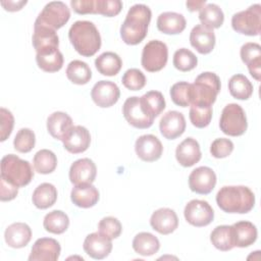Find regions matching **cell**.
I'll return each instance as SVG.
<instances>
[{
  "mask_svg": "<svg viewBox=\"0 0 261 261\" xmlns=\"http://www.w3.org/2000/svg\"><path fill=\"white\" fill-rule=\"evenodd\" d=\"M151 9L145 4L133 5L120 27V37L127 45H138L147 36L151 21Z\"/></svg>",
  "mask_w": 261,
  "mask_h": 261,
  "instance_id": "1",
  "label": "cell"
},
{
  "mask_svg": "<svg viewBox=\"0 0 261 261\" xmlns=\"http://www.w3.org/2000/svg\"><path fill=\"white\" fill-rule=\"evenodd\" d=\"M218 207L226 213L245 214L255 206V195L246 186H224L216 195Z\"/></svg>",
  "mask_w": 261,
  "mask_h": 261,
  "instance_id": "2",
  "label": "cell"
},
{
  "mask_svg": "<svg viewBox=\"0 0 261 261\" xmlns=\"http://www.w3.org/2000/svg\"><path fill=\"white\" fill-rule=\"evenodd\" d=\"M68 39L74 50L82 56L91 57L101 48V36L96 25L89 20L73 22L68 31Z\"/></svg>",
  "mask_w": 261,
  "mask_h": 261,
  "instance_id": "3",
  "label": "cell"
},
{
  "mask_svg": "<svg viewBox=\"0 0 261 261\" xmlns=\"http://www.w3.org/2000/svg\"><path fill=\"white\" fill-rule=\"evenodd\" d=\"M220 88V79L216 73L202 72L196 77L194 84H191V105L212 106Z\"/></svg>",
  "mask_w": 261,
  "mask_h": 261,
  "instance_id": "4",
  "label": "cell"
},
{
  "mask_svg": "<svg viewBox=\"0 0 261 261\" xmlns=\"http://www.w3.org/2000/svg\"><path fill=\"white\" fill-rule=\"evenodd\" d=\"M0 177L17 188H22L32 181L34 171L29 161L20 159L14 154H8L1 159Z\"/></svg>",
  "mask_w": 261,
  "mask_h": 261,
  "instance_id": "5",
  "label": "cell"
},
{
  "mask_svg": "<svg viewBox=\"0 0 261 261\" xmlns=\"http://www.w3.org/2000/svg\"><path fill=\"white\" fill-rule=\"evenodd\" d=\"M219 127L221 132L230 137H239L245 134L248 127L247 117L241 105L227 104L221 112Z\"/></svg>",
  "mask_w": 261,
  "mask_h": 261,
  "instance_id": "6",
  "label": "cell"
},
{
  "mask_svg": "<svg viewBox=\"0 0 261 261\" xmlns=\"http://www.w3.org/2000/svg\"><path fill=\"white\" fill-rule=\"evenodd\" d=\"M232 29L242 35L258 36L261 32V5L253 4L231 17Z\"/></svg>",
  "mask_w": 261,
  "mask_h": 261,
  "instance_id": "7",
  "label": "cell"
},
{
  "mask_svg": "<svg viewBox=\"0 0 261 261\" xmlns=\"http://www.w3.org/2000/svg\"><path fill=\"white\" fill-rule=\"evenodd\" d=\"M69 18L70 10L67 5L61 1H52L44 6L34 25H43L56 31L62 28Z\"/></svg>",
  "mask_w": 261,
  "mask_h": 261,
  "instance_id": "8",
  "label": "cell"
},
{
  "mask_svg": "<svg viewBox=\"0 0 261 261\" xmlns=\"http://www.w3.org/2000/svg\"><path fill=\"white\" fill-rule=\"evenodd\" d=\"M168 60L167 45L159 40L149 41L143 48L141 63L149 72L161 70Z\"/></svg>",
  "mask_w": 261,
  "mask_h": 261,
  "instance_id": "9",
  "label": "cell"
},
{
  "mask_svg": "<svg viewBox=\"0 0 261 261\" xmlns=\"http://www.w3.org/2000/svg\"><path fill=\"white\" fill-rule=\"evenodd\" d=\"M122 114L125 120L136 128H148L154 122V118L145 111L140 97L137 96L129 97L124 101Z\"/></svg>",
  "mask_w": 261,
  "mask_h": 261,
  "instance_id": "10",
  "label": "cell"
},
{
  "mask_svg": "<svg viewBox=\"0 0 261 261\" xmlns=\"http://www.w3.org/2000/svg\"><path fill=\"white\" fill-rule=\"evenodd\" d=\"M184 215L188 223L196 227L210 224L214 219V211L207 201L194 199L188 202Z\"/></svg>",
  "mask_w": 261,
  "mask_h": 261,
  "instance_id": "11",
  "label": "cell"
},
{
  "mask_svg": "<svg viewBox=\"0 0 261 261\" xmlns=\"http://www.w3.org/2000/svg\"><path fill=\"white\" fill-rule=\"evenodd\" d=\"M216 174L208 166L195 168L189 175V187L192 192L200 195L210 194L216 186Z\"/></svg>",
  "mask_w": 261,
  "mask_h": 261,
  "instance_id": "12",
  "label": "cell"
},
{
  "mask_svg": "<svg viewBox=\"0 0 261 261\" xmlns=\"http://www.w3.org/2000/svg\"><path fill=\"white\" fill-rule=\"evenodd\" d=\"M120 90L118 86L111 81H99L92 90L91 97L94 103L101 108L113 106L119 99Z\"/></svg>",
  "mask_w": 261,
  "mask_h": 261,
  "instance_id": "13",
  "label": "cell"
},
{
  "mask_svg": "<svg viewBox=\"0 0 261 261\" xmlns=\"http://www.w3.org/2000/svg\"><path fill=\"white\" fill-rule=\"evenodd\" d=\"M32 43L37 54H45L58 50L59 38L55 30L43 25H34Z\"/></svg>",
  "mask_w": 261,
  "mask_h": 261,
  "instance_id": "14",
  "label": "cell"
},
{
  "mask_svg": "<svg viewBox=\"0 0 261 261\" xmlns=\"http://www.w3.org/2000/svg\"><path fill=\"white\" fill-rule=\"evenodd\" d=\"M137 156L145 162L158 160L163 152V146L160 140L154 135H143L135 143Z\"/></svg>",
  "mask_w": 261,
  "mask_h": 261,
  "instance_id": "15",
  "label": "cell"
},
{
  "mask_svg": "<svg viewBox=\"0 0 261 261\" xmlns=\"http://www.w3.org/2000/svg\"><path fill=\"white\" fill-rule=\"evenodd\" d=\"M61 252L59 243L52 238L38 239L31 250L30 261H56Z\"/></svg>",
  "mask_w": 261,
  "mask_h": 261,
  "instance_id": "16",
  "label": "cell"
},
{
  "mask_svg": "<svg viewBox=\"0 0 261 261\" xmlns=\"http://www.w3.org/2000/svg\"><path fill=\"white\" fill-rule=\"evenodd\" d=\"M63 147L71 154L85 152L91 144L90 132L83 125H73L62 139Z\"/></svg>",
  "mask_w": 261,
  "mask_h": 261,
  "instance_id": "17",
  "label": "cell"
},
{
  "mask_svg": "<svg viewBox=\"0 0 261 261\" xmlns=\"http://www.w3.org/2000/svg\"><path fill=\"white\" fill-rule=\"evenodd\" d=\"M186 119L181 112L170 110L160 119L159 129L161 135L167 140H174L180 137L186 130Z\"/></svg>",
  "mask_w": 261,
  "mask_h": 261,
  "instance_id": "18",
  "label": "cell"
},
{
  "mask_svg": "<svg viewBox=\"0 0 261 261\" xmlns=\"http://www.w3.org/2000/svg\"><path fill=\"white\" fill-rule=\"evenodd\" d=\"M112 240L101 232H92L88 234L84 241V251L91 258L101 260L106 258L112 250Z\"/></svg>",
  "mask_w": 261,
  "mask_h": 261,
  "instance_id": "19",
  "label": "cell"
},
{
  "mask_svg": "<svg viewBox=\"0 0 261 261\" xmlns=\"http://www.w3.org/2000/svg\"><path fill=\"white\" fill-rule=\"evenodd\" d=\"M96 174V164L90 158L77 159L69 168V180L74 186L94 182Z\"/></svg>",
  "mask_w": 261,
  "mask_h": 261,
  "instance_id": "20",
  "label": "cell"
},
{
  "mask_svg": "<svg viewBox=\"0 0 261 261\" xmlns=\"http://www.w3.org/2000/svg\"><path fill=\"white\" fill-rule=\"evenodd\" d=\"M150 224L157 232L161 234H169L177 228L178 218L172 209L159 208L152 213Z\"/></svg>",
  "mask_w": 261,
  "mask_h": 261,
  "instance_id": "21",
  "label": "cell"
},
{
  "mask_svg": "<svg viewBox=\"0 0 261 261\" xmlns=\"http://www.w3.org/2000/svg\"><path fill=\"white\" fill-rule=\"evenodd\" d=\"M201 150L198 141L194 138L185 139L175 150V158L184 167H191L201 159Z\"/></svg>",
  "mask_w": 261,
  "mask_h": 261,
  "instance_id": "22",
  "label": "cell"
},
{
  "mask_svg": "<svg viewBox=\"0 0 261 261\" xmlns=\"http://www.w3.org/2000/svg\"><path fill=\"white\" fill-rule=\"evenodd\" d=\"M215 40L213 30L202 24L195 25L190 34V43L200 54L210 53L214 49Z\"/></svg>",
  "mask_w": 261,
  "mask_h": 261,
  "instance_id": "23",
  "label": "cell"
},
{
  "mask_svg": "<svg viewBox=\"0 0 261 261\" xmlns=\"http://www.w3.org/2000/svg\"><path fill=\"white\" fill-rule=\"evenodd\" d=\"M32 239L31 227L23 222H14L8 225L4 232L5 243L13 248L20 249L25 247Z\"/></svg>",
  "mask_w": 261,
  "mask_h": 261,
  "instance_id": "24",
  "label": "cell"
},
{
  "mask_svg": "<svg viewBox=\"0 0 261 261\" xmlns=\"http://www.w3.org/2000/svg\"><path fill=\"white\" fill-rule=\"evenodd\" d=\"M70 199L80 208H91L99 201V191L92 184L76 185L70 192Z\"/></svg>",
  "mask_w": 261,
  "mask_h": 261,
  "instance_id": "25",
  "label": "cell"
},
{
  "mask_svg": "<svg viewBox=\"0 0 261 261\" xmlns=\"http://www.w3.org/2000/svg\"><path fill=\"white\" fill-rule=\"evenodd\" d=\"M231 227L234 247L247 248L256 242L258 231L252 222L242 220L233 223Z\"/></svg>",
  "mask_w": 261,
  "mask_h": 261,
  "instance_id": "26",
  "label": "cell"
},
{
  "mask_svg": "<svg viewBox=\"0 0 261 261\" xmlns=\"http://www.w3.org/2000/svg\"><path fill=\"white\" fill-rule=\"evenodd\" d=\"M187 25L186 18L182 14L165 11L159 14L157 18V29L166 35H177L180 34Z\"/></svg>",
  "mask_w": 261,
  "mask_h": 261,
  "instance_id": "27",
  "label": "cell"
},
{
  "mask_svg": "<svg viewBox=\"0 0 261 261\" xmlns=\"http://www.w3.org/2000/svg\"><path fill=\"white\" fill-rule=\"evenodd\" d=\"M73 126L71 117L62 111H55L47 118L48 133L56 140L62 141L66 133Z\"/></svg>",
  "mask_w": 261,
  "mask_h": 261,
  "instance_id": "28",
  "label": "cell"
},
{
  "mask_svg": "<svg viewBox=\"0 0 261 261\" xmlns=\"http://www.w3.org/2000/svg\"><path fill=\"white\" fill-rule=\"evenodd\" d=\"M57 200V190L50 182L39 185L33 192V204L39 209H47L55 204Z\"/></svg>",
  "mask_w": 261,
  "mask_h": 261,
  "instance_id": "29",
  "label": "cell"
},
{
  "mask_svg": "<svg viewBox=\"0 0 261 261\" xmlns=\"http://www.w3.org/2000/svg\"><path fill=\"white\" fill-rule=\"evenodd\" d=\"M95 66L101 74L113 76L116 75L121 69L122 61L118 54L111 51H107L100 54L95 59Z\"/></svg>",
  "mask_w": 261,
  "mask_h": 261,
  "instance_id": "30",
  "label": "cell"
},
{
  "mask_svg": "<svg viewBox=\"0 0 261 261\" xmlns=\"http://www.w3.org/2000/svg\"><path fill=\"white\" fill-rule=\"evenodd\" d=\"M159 248V240L151 232H139L133 240V249L142 256H152L158 252Z\"/></svg>",
  "mask_w": 261,
  "mask_h": 261,
  "instance_id": "31",
  "label": "cell"
},
{
  "mask_svg": "<svg viewBox=\"0 0 261 261\" xmlns=\"http://www.w3.org/2000/svg\"><path fill=\"white\" fill-rule=\"evenodd\" d=\"M199 19L202 25L213 30L218 29L224 21V14L222 9L215 3H208L200 9Z\"/></svg>",
  "mask_w": 261,
  "mask_h": 261,
  "instance_id": "32",
  "label": "cell"
},
{
  "mask_svg": "<svg viewBox=\"0 0 261 261\" xmlns=\"http://www.w3.org/2000/svg\"><path fill=\"white\" fill-rule=\"evenodd\" d=\"M229 94L238 100H248L253 94V85L244 74H233L228 81Z\"/></svg>",
  "mask_w": 261,
  "mask_h": 261,
  "instance_id": "33",
  "label": "cell"
},
{
  "mask_svg": "<svg viewBox=\"0 0 261 261\" xmlns=\"http://www.w3.org/2000/svg\"><path fill=\"white\" fill-rule=\"evenodd\" d=\"M69 218L67 214L61 210H53L47 213L43 220L44 228L51 233L61 234L68 228Z\"/></svg>",
  "mask_w": 261,
  "mask_h": 261,
  "instance_id": "34",
  "label": "cell"
},
{
  "mask_svg": "<svg viewBox=\"0 0 261 261\" xmlns=\"http://www.w3.org/2000/svg\"><path fill=\"white\" fill-rule=\"evenodd\" d=\"M210 241L216 249L223 252L230 251L234 248L231 225L216 226L210 234Z\"/></svg>",
  "mask_w": 261,
  "mask_h": 261,
  "instance_id": "35",
  "label": "cell"
},
{
  "mask_svg": "<svg viewBox=\"0 0 261 261\" xmlns=\"http://www.w3.org/2000/svg\"><path fill=\"white\" fill-rule=\"evenodd\" d=\"M67 79L75 85H86L92 79L90 66L82 60H72L66 67Z\"/></svg>",
  "mask_w": 261,
  "mask_h": 261,
  "instance_id": "36",
  "label": "cell"
},
{
  "mask_svg": "<svg viewBox=\"0 0 261 261\" xmlns=\"http://www.w3.org/2000/svg\"><path fill=\"white\" fill-rule=\"evenodd\" d=\"M140 99L145 111L153 118L157 117L165 109V99L159 91H149Z\"/></svg>",
  "mask_w": 261,
  "mask_h": 261,
  "instance_id": "37",
  "label": "cell"
},
{
  "mask_svg": "<svg viewBox=\"0 0 261 261\" xmlns=\"http://www.w3.org/2000/svg\"><path fill=\"white\" fill-rule=\"evenodd\" d=\"M33 165L37 172L41 174H49L53 172L57 166V157L51 150L42 149L35 154Z\"/></svg>",
  "mask_w": 261,
  "mask_h": 261,
  "instance_id": "38",
  "label": "cell"
},
{
  "mask_svg": "<svg viewBox=\"0 0 261 261\" xmlns=\"http://www.w3.org/2000/svg\"><path fill=\"white\" fill-rule=\"evenodd\" d=\"M36 61L42 70L46 72H56L62 68L63 55L59 50L45 53L36 54Z\"/></svg>",
  "mask_w": 261,
  "mask_h": 261,
  "instance_id": "39",
  "label": "cell"
},
{
  "mask_svg": "<svg viewBox=\"0 0 261 261\" xmlns=\"http://www.w3.org/2000/svg\"><path fill=\"white\" fill-rule=\"evenodd\" d=\"M172 63L174 67L180 71H190L198 64L197 56L187 48H180L173 54Z\"/></svg>",
  "mask_w": 261,
  "mask_h": 261,
  "instance_id": "40",
  "label": "cell"
},
{
  "mask_svg": "<svg viewBox=\"0 0 261 261\" xmlns=\"http://www.w3.org/2000/svg\"><path fill=\"white\" fill-rule=\"evenodd\" d=\"M212 106L191 105L189 117L192 124L198 128H203L209 125L212 119Z\"/></svg>",
  "mask_w": 261,
  "mask_h": 261,
  "instance_id": "41",
  "label": "cell"
},
{
  "mask_svg": "<svg viewBox=\"0 0 261 261\" xmlns=\"http://www.w3.org/2000/svg\"><path fill=\"white\" fill-rule=\"evenodd\" d=\"M170 97L172 102L180 107L191 105V84L188 82H178L170 88Z\"/></svg>",
  "mask_w": 261,
  "mask_h": 261,
  "instance_id": "42",
  "label": "cell"
},
{
  "mask_svg": "<svg viewBox=\"0 0 261 261\" xmlns=\"http://www.w3.org/2000/svg\"><path fill=\"white\" fill-rule=\"evenodd\" d=\"M36 144L35 133L31 128H20L13 140L14 149L20 153H29L33 150Z\"/></svg>",
  "mask_w": 261,
  "mask_h": 261,
  "instance_id": "43",
  "label": "cell"
},
{
  "mask_svg": "<svg viewBox=\"0 0 261 261\" xmlns=\"http://www.w3.org/2000/svg\"><path fill=\"white\" fill-rule=\"evenodd\" d=\"M121 83L130 91H139L145 87L146 76L140 69L129 68L123 73Z\"/></svg>",
  "mask_w": 261,
  "mask_h": 261,
  "instance_id": "44",
  "label": "cell"
},
{
  "mask_svg": "<svg viewBox=\"0 0 261 261\" xmlns=\"http://www.w3.org/2000/svg\"><path fill=\"white\" fill-rule=\"evenodd\" d=\"M98 230L110 240H113L120 236L122 231V226L120 221L116 217L106 216L99 221Z\"/></svg>",
  "mask_w": 261,
  "mask_h": 261,
  "instance_id": "45",
  "label": "cell"
},
{
  "mask_svg": "<svg viewBox=\"0 0 261 261\" xmlns=\"http://www.w3.org/2000/svg\"><path fill=\"white\" fill-rule=\"evenodd\" d=\"M233 151V143L226 138L215 139L210 146V153L214 158H225Z\"/></svg>",
  "mask_w": 261,
  "mask_h": 261,
  "instance_id": "46",
  "label": "cell"
},
{
  "mask_svg": "<svg viewBox=\"0 0 261 261\" xmlns=\"http://www.w3.org/2000/svg\"><path fill=\"white\" fill-rule=\"evenodd\" d=\"M122 8L120 0H96V14L107 17L117 15Z\"/></svg>",
  "mask_w": 261,
  "mask_h": 261,
  "instance_id": "47",
  "label": "cell"
},
{
  "mask_svg": "<svg viewBox=\"0 0 261 261\" xmlns=\"http://www.w3.org/2000/svg\"><path fill=\"white\" fill-rule=\"evenodd\" d=\"M240 55L242 61L248 65L257 59H261V46L258 43H246L241 47Z\"/></svg>",
  "mask_w": 261,
  "mask_h": 261,
  "instance_id": "48",
  "label": "cell"
},
{
  "mask_svg": "<svg viewBox=\"0 0 261 261\" xmlns=\"http://www.w3.org/2000/svg\"><path fill=\"white\" fill-rule=\"evenodd\" d=\"M0 115H1V137H0V141L4 142L11 134L12 129H13V125H14V117L12 115V113L2 107L0 108Z\"/></svg>",
  "mask_w": 261,
  "mask_h": 261,
  "instance_id": "49",
  "label": "cell"
},
{
  "mask_svg": "<svg viewBox=\"0 0 261 261\" xmlns=\"http://www.w3.org/2000/svg\"><path fill=\"white\" fill-rule=\"evenodd\" d=\"M70 6L79 14H96V0H71Z\"/></svg>",
  "mask_w": 261,
  "mask_h": 261,
  "instance_id": "50",
  "label": "cell"
},
{
  "mask_svg": "<svg viewBox=\"0 0 261 261\" xmlns=\"http://www.w3.org/2000/svg\"><path fill=\"white\" fill-rule=\"evenodd\" d=\"M0 199L3 202L11 201L13 200L17 194H18V188L8 181H6L4 178L0 177Z\"/></svg>",
  "mask_w": 261,
  "mask_h": 261,
  "instance_id": "51",
  "label": "cell"
},
{
  "mask_svg": "<svg viewBox=\"0 0 261 261\" xmlns=\"http://www.w3.org/2000/svg\"><path fill=\"white\" fill-rule=\"evenodd\" d=\"M27 4V1H2L1 5L4 7L5 10L8 11H17L22 8Z\"/></svg>",
  "mask_w": 261,
  "mask_h": 261,
  "instance_id": "52",
  "label": "cell"
},
{
  "mask_svg": "<svg viewBox=\"0 0 261 261\" xmlns=\"http://www.w3.org/2000/svg\"><path fill=\"white\" fill-rule=\"evenodd\" d=\"M186 5L190 11H196L200 10L203 6L206 5L205 0H200V1H187Z\"/></svg>",
  "mask_w": 261,
  "mask_h": 261,
  "instance_id": "53",
  "label": "cell"
}]
</instances>
